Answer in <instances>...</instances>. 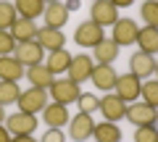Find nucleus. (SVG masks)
<instances>
[{
    "instance_id": "24",
    "label": "nucleus",
    "mask_w": 158,
    "mask_h": 142,
    "mask_svg": "<svg viewBox=\"0 0 158 142\" xmlns=\"http://www.w3.org/2000/svg\"><path fill=\"white\" fill-rule=\"evenodd\" d=\"M69 63H71V53H69L66 47H61V50H53L50 55H48L45 66L58 76V74H63V71H69Z\"/></svg>"
},
{
    "instance_id": "30",
    "label": "nucleus",
    "mask_w": 158,
    "mask_h": 142,
    "mask_svg": "<svg viewBox=\"0 0 158 142\" xmlns=\"http://www.w3.org/2000/svg\"><path fill=\"white\" fill-rule=\"evenodd\" d=\"M135 142H158V129H156V124H150V126H137Z\"/></svg>"
},
{
    "instance_id": "38",
    "label": "nucleus",
    "mask_w": 158,
    "mask_h": 142,
    "mask_svg": "<svg viewBox=\"0 0 158 142\" xmlns=\"http://www.w3.org/2000/svg\"><path fill=\"white\" fill-rule=\"evenodd\" d=\"M0 124H6V105H0Z\"/></svg>"
},
{
    "instance_id": "26",
    "label": "nucleus",
    "mask_w": 158,
    "mask_h": 142,
    "mask_svg": "<svg viewBox=\"0 0 158 142\" xmlns=\"http://www.w3.org/2000/svg\"><path fill=\"white\" fill-rule=\"evenodd\" d=\"M21 90H19V82H3L0 79V105H11L19 100Z\"/></svg>"
},
{
    "instance_id": "28",
    "label": "nucleus",
    "mask_w": 158,
    "mask_h": 142,
    "mask_svg": "<svg viewBox=\"0 0 158 142\" xmlns=\"http://www.w3.org/2000/svg\"><path fill=\"white\" fill-rule=\"evenodd\" d=\"M16 18H19L16 6L8 3V0H0V29H11Z\"/></svg>"
},
{
    "instance_id": "35",
    "label": "nucleus",
    "mask_w": 158,
    "mask_h": 142,
    "mask_svg": "<svg viewBox=\"0 0 158 142\" xmlns=\"http://www.w3.org/2000/svg\"><path fill=\"white\" fill-rule=\"evenodd\" d=\"M11 137H13V134L6 129V124H0V142H11Z\"/></svg>"
},
{
    "instance_id": "37",
    "label": "nucleus",
    "mask_w": 158,
    "mask_h": 142,
    "mask_svg": "<svg viewBox=\"0 0 158 142\" xmlns=\"http://www.w3.org/2000/svg\"><path fill=\"white\" fill-rule=\"evenodd\" d=\"M63 6L69 8V13H71V11H77V8H79V0H66V3H63Z\"/></svg>"
},
{
    "instance_id": "22",
    "label": "nucleus",
    "mask_w": 158,
    "mask_h": 142,
    "mask_svg": "<svg viewBox=\"0 0 158 142\" xmlns=\"http://www.w3.org/2000/svg\"><path fill=\"white\" fill-rule=\"evenodd\" d=\"M92 137L98 142H121V129L116 126V121H100L92 129Z\"/></svg>"
},
{
    "instance_id": "13",
    "label": "nucleus",
    "mask_w": 158,
    "mask_h": 142,
    "mask_svg": "<svg viewBox=\"0 0 158 142\" xmlns=\"http://www.w3.org/2000/svg\"><path fill=\"white\" fill-rule=\"evenodd\" d=\"M42 121H45L50 129H63V126L69 124V108L63 105V103H48L45 105V111H42Z\"/></svg>"
},
{
    "instance_id": "25",
    "label": "nucleus",
    "mask_w": 158,
    "mask_h": 142,
    "mask_svg": "<svg viewBox=\"0 0 158 142\" xmlns=\"http://www.w3.org/2000/svg\"><path fill=\"white\" fill-rule=\"evenodd\" d=\"M13 6H16V11H19L21 18H32V21L37 16H42V11H45V3L42 0H16Z\"/></svg>"
},
{
    "instance_id": "18",
    "label": "nucleus",
    "mask_w": 158,
    "mask_h": 142,
    "mask_svg": "<svg viewBox=\"0 0 158 142\" xmlns=\"http://www.w3.org/2000/svg\"><path fill=\"white\" fill-rule=\"evenodd\" d=\"M42 16H45V26L61 29V26H66V21H69V8L63 6V3H48L45 11H42Z\"/></svg>"
},
{
    "instance_id": "2",
    "label": "nucleus",
    "mask_w": 158,
    "mask_h": 142,
    "mask_svg": "<svg viewBox=\"0 0 158 142\" xmlns=\"http://www.w3.org/2000/svg\"><path fill=\"white\" fill-rule=\"evenodd\" d=\"M129 124H135V126H150V124H156L158 121V108H153V105H148L145 100H140V103H132L129 108H127V116H124Z\"/></svg>"
},
{
    "instance_id": "9",
    "label": "nucleus",
    "mask_w": 158,
    "mask_h": 142,
    "mask_svg": "<svg viewBox=\"0 0 158 142\" xmlns=\"http://www.w3.org/2000/svg\"><path fill=\"white\" fill-rule=\"evenodd\" d=\"M92 68H95V61H92L87 53H79V55H71V63H69V79L77 82V84H82V82L90 79Z\"/></svg>"
},
{
    "instance_id": "4",
    "label": "nucleus",
    "mask_w": 158,
    "mask_h": 142,
    "mask_svg": "<svg viewBox=\"0 0 158 142\" xmlns=\"http://www.w3.org/2000/svg\"><path fill=\"white\" fill-rule=\"evenodd\" d=\"M103 37H106V32H103V26L95 24V21H82L77 26V32H74V42H77L79 47H95Z\"/></svg>"
},
{
    "instance_id": "8",
    "label": "nucleus",
    "mask_w": 158,
    "mask_h": 142,
    "mask_svg": "<svg viewBox=\"0 0 158 142\" xmlns=\"http://www.w3.org/2000/svg\"><path fill=\"white\" fill-rule=\"evenodd\" d=\"M116 18H118V8L113 6L111 0H95V3H92V8H90V21L100 24V26L106 29V26H113Z\"/></svg>"
},
{
    "instance_id": "19",
    "label": "nucleus",
    "mask_w": 158,
    "mask_h": 142,
    "mask_svg": "<svg viewBox=\"0 0 158 142\" xmlns=\"http://www.w3.org/2000/svg\"><path fill=\"white\" fill-rule=\"evenodd\" d=\"M37 29L40 26L32 21V18H21V16H19L8 32L13 34V40H16V42H29V40H37Z\"/></svg>"
},
{
    "instance_id": "5",
    "label": "nucleus",
    "mask_w": 158,
    "mask_h": 142,
    "mask_svg": "<svg viewBox=\"0 0 158 142\" xmlns=\"http://www.w3.org/2000/svg\"><path fill=\"white\" fill-rule=\"evenodd\" d=\"M13 58H16L24 68H27V66H37V63H42V45H40L37 40L16 42V47H13Z\"/></svg>"
},
{
    "instance_id": "32",
    "label": "nucleus",
    "mask_w": 158,
    "mask_h": 142,
    "mask_svg": "<svg viewBox=\"0 0 158 142\" xmlns=\"http://www.w3.org/2000/svg\"><path fill=\"white\" fill-rule=\"evenodd\" d=\"M13 47H16V40L8 29H0V55H13Z\"/></svg>"
},
{
    "instance_id": "1",
    "label": "nucleus",
    "mask_w": 158,
    "mask_h": 142,
    "mask_svg": "<svg viewBox=\"0 0 158 142\" xmlns=\"http://www.w3.org/2000/svg\"><path fill=\"white\" fill-rule=\"evenodd\" d=\"M16 105L24 113H42L45 105H48V90H42V87H29V90H24L19 95Z\"/></svg>"
},
{
    "instance_id": "40",
    "label": "nucleus",
    "mask_w": 158,
    "mask_h": 142,
    "mask_svg": "<svg viewBox=\"0 0 158 142\" xmlns=\"http://www.w3.org/2000/svg\"><path fill=\"white\" fill-rule=\"evenodd\" d=\"M156 76H158V61H156Z\"/></svg>"
},
{
    "instance_id": "21",
    "label": "nucleus",
    "mask_w": 158,
    "mask_h": 142,
    "mask_svg": "<svg viewBox=\"0 0 158 142\" xmlns=\"http://www.w3.org/2000/svg\"><path fill=\"white\" fill-rule=\"evenodd\" d=\"M92 58H95L98 63H113L118 58V45L111 37H103V40L92 47Z\"/></svg>"
},
{
    "instance_id": "31",
    "label": "nucleus",
    "mask_w": 158,
    "mask_h": 142,
    "mask_svg": "<svg viewBox=\"0 0 158 142\" xmlns=\"http://www.w3.org/2000/svg\"><path fill=\"white\" fill-rule=\"evenodd\" d=\"M77 103H79V111H82V113H95V111H98V103H100V100H98L92 92H85V95H79Z\"/></svg>"
},
{
    "instance_id": "17",
    "label": "nucleus",
    "mask_w": 158,
    "mask_h": 142,
    "mask_svg": "<svg viewBox=\"0 0 158 142\" xmlns=\"http://www.w3.org/2000/svg\"><path fill=\"white\" fill-rule=\"evenodd\" d=\"M24 76L29 79V84H32V87H42V90H48V87L56 82V74H53L50 68L45 66V63H37V66H27Z\"/></svg>"
},
{
    "instance_id": "14",
    "label": "nucleus",
    "mask_w": 158,
    "mask_h": 142,
    "mask_svg": "<svg viewBox=\"0 0 158 142\" xmlns=\"http://www.w3.org/2000/svg\"><path fill=\"white\" fill-rule=\"evenodd\" d=\"M118 74H116V68L111 66V63H98L95 68H92V74H90V82L98 87V90H113V84H116Z\"/></svg>"
},
{
    "instance_id": "41",
    "label": "nucleus",
    "mask_w": 158,
    "mask_h": 142,
    "mask_svg": "<svg viewBox=\"0 0 158 142\" xmlns=\"http://www.w3.org/2000/svg\"><path fill=\"white\" fill-rule=\"evenodd\" d=\"M92 3H95V0H92Z\"/></svg>"
},
{
    "instance_id": "3",
    "label": "nucleus",
    "mask_w": 158,
    "mask_h": 142,
    "mask_svg": "<svg viewBox=\"0 0 158 142\" xmlns=\"http://www.w3.org/2000/svg\"><path fill=\"white\" fill-rule=\"evenodd\" d=\"M48 95H53V100H56V103L69 105V103H77L82 92H79V84H77V82H71L69 76H66V79H58V76H56V82L48 87Z\"/></svg>"
},
{
    "instance_id": "33",
    "label": "nucleus",
    "mask_w": 158,
    "mask_h": 142,
    "mask_svg": "<svg viewBox=\"0 0 158 142\" xmlns=\"http://www.w3.org/2000/svg\"><path fill=\"white\" fill-rule=\"evenodd\" d=\"M42 142H66V134L61 129H48L42 134Z\"/></svg>"
},
{
    "instance_id": "29",
    "label": "nucleus",
    "mask_w": 158,
    "mask_h": 142,
    "mask_svg": "<svg viewBox=\"0 0 158 142\" xmlns=\"http://www.w3.org/2000/svg\"><path fill=\"white\" fill-rule=\"evenodd\" d=\"M140 16L145 21V26H156L158 29V0H145L140 8Z\"/></svg>"
},
{
    "instance_id": "36",
    "label": "nucleus",
    "mask_w": 158,
    "mask_h": 142,
    "mask_svg": "<svg viewBox=\"0 0 158 142\" xmlns=\"http://www.w3.org/2000/svg\"><path fill=\"white\" fill-rule=\"evenodd\" d=\"M111 3H113L116 8H127V6H132L135 0H111Z\"/></svg>"
},
{
    "instance_id": "34",
    "label": "nucleus",
    "mask_w": 158,
    "mask_h": 142,
    "mask_svg": "<svg viewBox=\"0 0 158 142\" xmlns=\"http://www.w3.org/2000/svg\"><path fill=\"white\" fill-rule=\"evenodd\" d=\"M11 142H40V140H34L32 134H13Z\"/></svg>"
},
{
    "instance_id": "10",
    "label": "nucleus",
    "mask_w": 158,
    "mask_h": 142,
    "mask_svg": "<svg viewBox=\"0 0 158 142\" xmlns=\"http://www.w3.org/2000/svg\"><path fill=\"white\" fill-rule=\"evenodd\" d=\"M6 129L11 134H34V129H37V116L24 113V111L11 113V116H6Z\"/></svg>"
},
{
    "instance_id": "27",
    "label": "nucleus",
    "mask_w": 158,
    "mask_h": 142,
    "mask_svg": "<svg viewBox=\"0 0 158 142\" xmlns=\"http://www.w3.org/2000/svg\"><path fill=\"white\" fill-rule=\"evenodd\" d=\"M140 97L148 103V105L158 108V79H142V87H140Z\"/></svg>"
},
{
    "instance_id": "7",
    "label": "nucleus",
    "mask_w": 158,
    "mask_h": 142,
    "mask_svg": "<svg viewBox=\"0 0 158 142\" xmlns=\"http://www.w3.org/2000/svg\"><path fill=\"white\" fill-rule=\"evenodd\" d=\"M137 32H140L137 21H132V18H116L111 40L116 42L118 47H129L132 42H137Z\"/></svg>"
},
{
    "instance_id": "16",
    "label": "nucleus",
    "mask_w": 158,
    "mask_h": 142,
    "mask_svg": "<svg viewBox=\"0 0 158 142\" xmlns=\"http://www.w3.org/2000/svg\"><path fill=\"white\" fill-rule=\"evenodd\" d=\"M37 42L42 45V50H61L66 47V37H63L61 29H53V26H42L37 29Z\"/></svg>"
},
{
    "instance_id": "23",
    "label": "nucleus",
    "mask_w": 158,
    "mask_h": 142,
    "mask_svg": "<svg viewBox=\"0 0 158 142\" xmlns=\"http://www.w3.org/2000/svg\"><path fill=\"white\" fill-rule=\"evenodd\" d=\"M137 45H140L142 53L156 55V53H158V29H156V26L140 29V32H137Z\"/></svg>"
},
{
    "instance_id": "11",
    "label": "nucleus",
    "mask_w": 158,
    "mask_h": 142,
    "mask_svg": "<svg viewBox=\"0 0 158 142\" xmlns=\"http://www.w3.org/2000/svg\"><path fill=\"white\" fill-rule=\"evenodd\" d=\"M98 111L106 116V121H121L127 116V103L121 100L116 92H111V95H106L98 103Z\"/></svg>"
},
{
    "instance_id": "6",
    "label": "nucleus",
    "mask_w": 158,
    "mask_h": 142,
    "mask_svg": "<svg viewBox=\"0 0 158 142\" xmlns=\"http://www.w3.org/2000/svg\"><path fill=\"white\" fill-rule=\"evenodd\" d=\"M140 87H142V79H140V76H135V74L129 71V74H121V76L116 79L113 92H116L124 103H135L137 97H140Z\"/></svg>"
},
{
    "instance_id": "39",
    "label": "nucleus",
    "mask_w": 158,
    "mask_h": 142,
    "mask_svg": "<svg viewBox=\"0 0 158 142\" xmlns=\"http://www.w3.org/2000/svg\"><path fill=\"white\" fill-rule=\"evenodd\" d=\"M42 3H45V6H48V3H61V0H42Z\"/></svg>"
},
{
    "instance_id": "12",
    "label": "nucleus",
    "mask_w": 158,
    "mask_h": 142,
    "mask_svg": "<svg viewBox=\"0 0 158 142\" xmlns=\"http://www.w3.org/2000/svg\"><path fill=\"white\" fill-rule=\"evenodd\" d=\"M92 129H95L92 113H82V111H79V113L69 121V137L77 140V142H85L87 137H92Z\"/></svg>"
},
{
    "instance_id": "20",
    "label": "nucleus",
    "mask_w": 158,
    "mask_h": 142,
    "mask_svg": "<svg viewBox=\"0 0 158 142\" xmlns=\"http://www.w3.org/2000/svg\"><path fill=\"white\" fill-rule=\"evenodd\" d=\"M27 68L16 61L13 55H0V79L3 82H19Z\"/></svg>"
},
{
    "instance_id": "15",
    "label": "nucleus",
    "mask_w": 158,
    "mask_h": 142,
    "mask_svg": "<svg viewBox=\"0 0 158 142\" xmlns=\"http://www.w3.org/2000/svg\"><path fill=\"white\" fill-rule=\"evenodd\" d=\"M129 68H132V74L140 76V79H150V74H156V58H153L150 53L137 50L135 55L129 58Z\"/></svg>"
}]
</instances>
